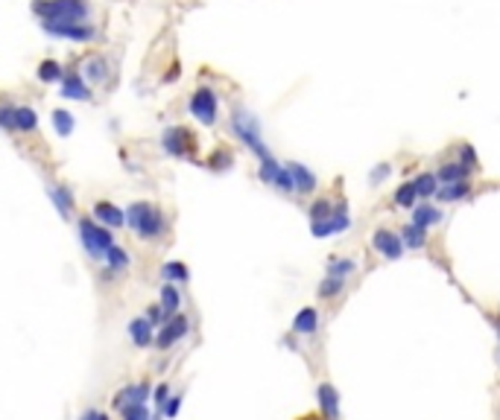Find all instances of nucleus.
I'll return each instance as SVG.
<instances>
[{
  "label": "nucleus",
  "instance_id": "obj_6",
  "mask_svg": "<svg viewBox=\"0 0 500 420\" xmlns=\"http://www.w3.org/2000/svg\"><path fill=\"white\" fill-rule=\"evenodd\" d=\"M187 111L199 123V126H208V129L217 126V120H220V96H217V91H213L211 85L194 88V93H190V100H187Z\"/></svg>",
  "mask_w": 500,
  "mask_h": 420
},
{
  "label": "nucleus",
  "instance_id": "obj_30",
  "mask_svg": "<svg viewBox=\"0 0 500 420\" xmlns=\"http://www.w3.org/2000/svg\"><path fill=\"white\" fill-rule=\"evenodd\" d=\"M50 123H53V129H56L59 137H70V135H74V129H77V117L70 114L67 108H56L50 114Z\"/></svg>",
  "mask_w": 500,
  "mask_h": 420
},
{
  "label": "nucleus",
  "instance_id": "obj_2",
  "mask_svg": "<svg viewBox=\"0 0 500 420\" xmlns=\"http://www.w3.org/2000/svg\"><path fill=\"white\" fill-rule=\"evenodd\" d=\"M30 12L41 21H59V23H74V21H91L94 6L91 0H30Z\"/></svg>",
  "mask_w": 500,
  "mask_h": 420
},
{
  "label": "nucleus",
  "instance_id": "obj_44",
  "mask_svg": "<svg viewBox=\"0 0 500 420\" xmlns=\"http://www.w3.org/2000/svg\"><path fill=\"white\" fill-rule=\"evenodd\" d=\"M97 417H100V412H97V409H85L79 420H97Z\"/></svg>",
  "mask_w": 500,
  "mask_h": 420
},
{
  "label": "nucleus",
  "instance_id": "obj_43",
  "mask_svg": "<svg viewBox=\"0 0 500 420\" xmlns=\"http://www.w3.org/2000/svg\"><path fill=\"white\" fill-rule=\"evenodd\" d=\"M387 176H389V164H380V166L372 172V184H377L380 178H387Z\"/></svg>",
  "mask_w": 500,
  "mask_h": 420
},
{
  "label": "nucleus",
  "instance_id": "obj_34",
  "mask_svg": "<svg viewBox=\"0 0 500 420\" xmlns=\"http://www.w3.org/2000/svg\"><path fill=\"white\" fill-rule=\"evenodd\" d=\"M307 213H311V222H322V219H330L333 213H337V208L330 205V199H316L311 208H307Z\"/></svg>",
  "mask_w": 500,
  "mask_h": 420
},
{
  "label": "nucleus",
  "instance_id": "obj_25",
  "mask_svg": "<svg viewBox=\"0 0 500 420\" xmlns=\"http://www.w3.org/2000/svg\"><path fill=\"white\" fill-rule=\"evenodd\" d=\"M413 184H416V193H418V199H433V195L439 193V187H442V181H439V176L436 172H418V176L413 178Z\"/></svg>",
  "mask_w": 500,
  "mask_h": 420
},
{
  "label": "nucleus",
  "instance_id": "obj_38",
  "mask_svg": "<svg viewBox=\"0 0 500 420\" xmlns=\"http://www.w3.org/2000/svg\"><path fill=\"white\" fill-rule=\"evenodd\" d=\"M457 161L465 164L468 169H477V166H480V158H477V152H474L471 143H460V158H457Z\"/></svg>",
  "mask_w": 500,
  "mask_h": 420
},
{
  "label": "nucleus",
  "instance_id": "obj_18",
  "mask_svg": "<svg viewBox=\"0 0 500 420\" xmlns=\"http://www.w3.org/2000/svg\"><path fill=\"white\" fill-rule=\"evenodd\" d=\"M351 225V219H348V213H345V208H337V213H333L330 219H322V222H311V231H313V237H330V234H340V231H345Z\"/></svg>",
  "mask_w": 500,
  "mask_h": 420
},
{
  "label": "nucleus",
  "instance_id": "obj_36",
  "mask_svg": "<svg viewBox=\"0 0 500 420\" xmlns=\"http://www.w3.org/2000/svg\"><path fill=\"white\" fill-rule=\"evenodd\" d=\"M272 187L275 190H281V193H296V181H293V172L287 169V164H284L281 169H278V176H275V181H272Z\"/></svg>",
  "mask_w": 500,
  "mask_h": 420
},
{
  "label": "nucleus",
  "instance_id": "obj_39",
  "mask_svg": "<svg viewBox=\"0 0 500 420\" xmlns=\"http://www.w3.org/2000/svg\"><path fill=\"white\" fill-rule=\"evenodd\" d=\"M357 268V263L354 260H330V266H328V275H337V278H348L351 271Z\"/></svg>",
  "mask_w": 500,
  "mask_h": 420
},
{
  "label": "nucleus",
  "instance_id": "obj_28",
  "mask_svg": "<svg viewBox=\"0 0 500 420\" xmlns=\"http://www.w3.org/2000/svg\"><path fill=\"white\" fill-rule=\"evenodd\" d=\"M161 278L167 280V283H187L190 280V268L182 263V260H167L164 266H161Z\"/></svg>",
  "mask_w": 500,
  "mask_h": 420
},
{
  "label": "nucleus",
  "instance_id": "obj_17",
  "mask_svg": "<svg viewBox=\"0 0 500 420\" xmlns=\"http://www.w3.org/2000/svg\"><path fill=\"white\" fill-rule=\"evenodd\" d=\"M47 195H50V202L56 205V210H59V216H62L65 222L74 216L77 199H74V190H70L67 184H47Z\"/></svg>",
  "mask_w": 500,
  "mask_h": 420
},
{
  "label": "nucleus",
  "instance_id": "obj_19",
  "mask_svg": "<svg viewBox=\"0 0 500 420\" xmlns=\"http://www.w3.org/2000/svg\"><path fill=\"white\" fill-rule=\"evenodd\" d=\"M65 73H67V67L59 59H41L35 64V79L44 85H59L65 79Z\"/></svg>",
  "mask_w": 500,
  "mask_h": 420
},
{
  "label": "nucleus",
  "instance_id": "obj_21",
  "mask_svg": "<svg viewBox=\"0 0 500 420\" xmlns=\"http://www.w3.org/2000/svg\"><path fill=\"white\" fill-rule=\"evenodd\" d=\"M316 394H319L322 417H325V420H340V394H337V388L328 385V382H322V385L316 388Z\"/></svg>",
  "mask_w": 500,
  "mask_h": 420
},
{
  "label": "nucleus",
  "instance_id": "obj_42",
  "mask_svg": "<svg viewBox=\"0 0 500 420\" xmlns=\"http://www.w3.org/2000/svg\"><path fill=\"white\" fill-rule=\"evenodd\" d=\"M144 315H147V318L152 321V324H155V327H161V324H164V321H167V318H170V315H167V312L161 310V304H152V307H150V310H147Z\"/></svg>",
  "mask_w": 500,
  "mask_h": 420
},
{
  "label": "nucleus",
  "instance_id": "obj_7",
  "mask_svg": "<svg viewBox=\"0 0 500 420\" xmlns=\"http://www.w3.org/2000/svg\"><path fill=\"white\" fill-rule=\"evenodd\" d=\"M38 111L33 106H15V103H0V129L12 135H33L38 132Z\"/></svg>",
  "mask_w": 500,
  "mask_h": 420
},
{
  "label": "nucleus",
  "instance_id": "obj_37",
  "mask_svg": "<svg viewBox=\"0 0 500 420\" xmlns=\"http://www.w3.org/2000/svg\"><path fill=\"white\" fill-rule=\"evenodd\" d=\"M121 417H123V420H152L147 403H132V406L121 409Z\"/></svg>",
  "mask_w": 500,
  "mask_h": 420
},
{
  "label": "nucleus",
  "instance_id": "obj_8",
  "mask_svg": "<svg viewBox=\"0 0 500 420\" xmlns=\"http://www.w3.org/2000/svg\"><path fill=\"white\" fill-rule=\"evenodd\" d=\"M41 30L56 41H70V44H91L100 38V30L94 27V21H74V23L41 21Z\"/></svg>",
  "mask_w": 500,
  "mask_h": 420
},
{
  "label": "nucleus",
  "instance_id": "obj_41",
  "mask_svg": "<svg viewBox=\"0 0 500 420\" xmlns=\"http://www.w3.org/2000/svg\"><path fill=\"white\" fill-rule=\"evenodd\" d=\"M167 397H170V385H167V382H161L158 388H152V400H155V409H158V414H161V409H164Z\"/></svg>",
  "mask_w": 500,
  "mask_h": 420
},
{
  "label": "nucleus",
  "instance_id": "obj_5",
  "mask_svg": "<svg viewBox=\"0 0 500 420\" xmlns=\"http://www.w3.org/2000/svg\"><path fill=\"white\" fill-rule=\"evenodd\" d=\"M161 149L170 155V158H179V161H196L199 155V137L190 126H167L161 132Z\"/></svg>",
  "mask_w": 500,
  "mask_h": 420
},
{
  "label": "nucleus",
  "instance_id": "obj_45",
  "mask_svg": "<svg viewBox=\"0 0 500 420\" xmlns=\"http://www.w3.org/2000/svg\"><path fill=\"white\" fill-rule=\"evenodd\" d=\"M301 420H325L322 414H307V417H301Z\"/></svg>",
  "mask_w": 500,
  "mask_h": 420
},
{
  "label": "nucleus",
  "instance_id": "obj_4",
  "mask_svg": "<svg viewBox=\"0 0 500 420\" xmlns=\"http://www.w3.org/2000/svg\"><path fill=\"white\" fill-rule=\"evenodd\" d=\"M228 126H231V135H234L237 140H243V146H246L249 152H255L260 161L270 158L267 143H264V137H260V123L255 120L252 111H246V108L237 106V108L231 111V117H228Z\"/></svg>",
  "mask_w": 500,
  "mask_h": 420
},
{
  "label": "nucleus",
  "instance_id": "obj_12",
  "mask_svg": "<svg viewBox=\"0 0 500 420\" xmlns=\"http://www.w3.org/2000/svg\"><path fill=\"white\" fill-rule=\"evenodd\" d=\"M372 249L380 254V257H387V260H401L404 254V239L401 234L389 231V228H377L372 234Z\"/></svg>",
  "mask_w": 500,
  "mask_h": 420
},
{
  "label": "nucleus",
  "instance_id": "obj_26",
  "mask_svg": "<svg viewBox=\"0 0 500 420\" xmlns=\"http://www.w3.org/2000/svg\"><path fill=\"white\" fill-rule=\"evenodd\" d=\"M471 195V181H454V184H442L439 193H436V199L439 202H462Z\"/></svg>",
  "mask_w": 500,
  "mask_h": 420
},
{
  "label": "nucleus",
  "instance_id": "obj_27",
  "mask_svg": "<svg viewBox=\"0 0 500 420\" xmlns=\"http://www.w3.org/2000/svg\"><path fill=\"white\" fill-rule=\"evenodd\" d=\"M158 304H161V310H164L167 315H176V312H179V307H182V292L176 289V283H164V286L158 289Z\"/></svg>",
  "mask_w": 500,
  "mask_h": 420
},
{
  "label": "nucleus",
  "instance_id": "obj_9",
  "mask_svg": "<svg viewBox=\"0 0 500 420\" xmlns=\"http://www.w3.org/2000/svg\"><path fill=\"white\" fill-rule=\"evenodd\" d=\"M190 333V318L187 315H170L164 324L155 330V348L158 351H170L173 344H179L184 336Z\"/></svg>",
  "mask_w": 500,
  "mask_h": 420
},
{
  "label": "nucleus",
  "instance_id": "obj_29",
  "mask_svg": "<svg viewBox=\"0 0 500 420\" xmlns=\"http://www.w3.org/2000/svg\"><path fill=\"white\" fill-rule=\"evenodd\" d=\"M401 239H404V249H410V251H421L424 245H427V231H424V228H418L416 222H410V225H404Z\"/></svg>",
  "mask_w": 500,
  "mask_h": 420
},
{
  "label": "nucleus",
  "instance_id": "obj_33",
  "mask_svg": "<svg viewBox=\"0 0 500 420\" xmlns=\"http://www.w3.org/2000/svg\"><path fill=\"white\" fill-rule=\"evenodd\" d=\"M211 169H228L231 164H234V155H231V149H226V146H217L211 155H208V161H205Z\"/></svg>",
  "mask_w": 500,
  "mask_h": 420
},
{
  "label": "nucleus",
  "instance_id": "obj_15",
  "mask_svg": "<svg viewBox=\"0 0 500 420\" xmlns=\"http://www.w3.org/2000/svg\"><path fill=\"white\" fill-rule=\"evenodd\" d=\"M132 266V254L123 249V245H111V249L106 251L103 257V278H117V275H123V271Z\"/></svg>",
  "mask_w": 500,
  "mask_h": 420
},
{
  "label": "nucleus",
  "instance_id": "obj_23",
  "mask_svg": "<svg viewBox=\"0 0 500 420\" xmlns=\"http://www.w3.org/2000/svg\"><path fill=\"white\" fill-rule=\"evenodd\" d=\"M316 327H319V312H316V307H304V310L296 312V318H293V333H296V336H313Z\"/></svg>",
  "mask_w": 500,
  "mask_h": 420
},
{
  "label": "nucleus",
  "instance_id": "obj_13",
  "mask_svg": "<svg viewBox=\"0 0 500 420\" xmlns=\"http://www.w3.org/2000/svg\"><path fill=\"white\" fill-rule=\"evenodd\" d=\"M91 216L97 219L100 225L111 228V231H121V228H126V208H117L114 202H106V199L94 202V208H91Z\"/></svg>",
  "mask_w": 500,
  "mask_h": 420
},
{
  "label": "nucleus",
  "instance_id": "obj_32",
  "mask_svg": "<svg viewBox=\"0 0 500 420\" xmlns=\"http://www.w3.org/2000/svg\"><path fill=\"white\" fill-rule=\"evenodd\" d=\"M345 289V278H337V275H328L322 283H319V298H337V295Z\"/></svg>",
  "mask_w": 500,
  "mask_h": 420
},
{
  "label": "nucleus",
  "instance_id": "obj_10",
  "mask_svg": "<svg viewBox=\"0 0 500 420\" xmlns=\"http://www.w3.org/2000/svg\"><path fill=\"white\" fill-rule=\"evenodd\" d=\"M59 93L65 96V100L70 103H88L91 96H94V85H88V79L77 70H67L65 73V79L59 82Z\"/></svg>",
  "mask_w": 500,
  "mask_h": 420
},
{
  "label": "nucleus",
  "instance_id": "obj_3",
  "mask_svg": "<svg viewBox=\"0 0 500 420\" xmlns=\"http://www.w3.org/2000/svg\"><path fill=\"white\" fill-rule=\"evenodd\" d=\"M77 237H79V245H82V251L91 263H103L106 251L114 245V231L100 225L94 216H79L77 219Z\"/></svg>",
  "mask_w": 500,
  "mask_h": 420
},
{
  "label": "nucleus",
  "instance_id": "obj_46",
  "mask_svg": "<svg viewBox=\"0 0 500 420\" xmlns=\"http://www.w3.org/2000/svg\"><path fill=\"white\" fill-rule=\"evenodd\" d=\"M97 420H111V417H109V414H103V412H100V417H97Z\"/></svg>",
  "mask_w": 500,
  "mask_h": 420
},
{
  "label": "nucleus",
  "instance_id": "obj_35",
  "mask_svg": "<svg viewBox=\"0 0 500 420\" xmlns=\"http://www.w3.org/2000/svg\"><path fill=\"white\" fill-rule=\"evenodd\" d=\"M278 169H281V164L270 155V158L260 161V166H257V178L264 181V184H272V181H275V176H278Z\"/></svg>",
  "mask_w": 500,
  "mask_h": 420
},
{
  "label": "nucleus",
  "instance_id": "obj_31",
  "mask_svg": "<svg viewBox=\"0 0 500 420\" xmlns=\"http://www.w3.org/2000/svg\"><path fill=\"white\" fill-rule=\"evenodd\" d=\"M392 202H395L398 208H404V210H413V208L418 205V193H416V184H413V181H404V184L395 190Z\"/></svg>",
  "mask_w": 500,
  "mask_h": 420
},
{
  "label": "nucleus",
  "instance_id": "obj_24",
  "mask_svg": "<svg viewBox=\"0 0 500 420\" xmlns=\"http://www.w3.org/2000/svg\"><path fill=\"white\" fill-rule=\"evenodd\" d=\"M471 172H474V169H468V166L460 164V161H448V164L439 166L436 176H439L442 184H454V181H468V178H471Z\"/></svg>",
  "mask_w": 500,
  "mask_h": 420
},
{
  "label": "nucleus",
  "instance_id": "obj_11",
  "mask_svg": "<svg viewBox=\"0 0 500 420\" xmlns=\"http://www.w3.org/2000/svg\"><path fill=\"white\" fill-rule=\"evenodd\" d=\"M79 73L88 79V85H106L111 79V62L103 53H85L79 62Z\"/></svg>",
  "mask_w": 500,
  "mask_h": 420
},
{
  "label": "nucleus",
  "instance_id": "obj_20",
  "mask_svg": "<svg viewBox=\"0 0 500 420\" xmlns=\"http://www.w3.org/2000/svg\"><path fill=\"white\" fill-rule=\"evenodd\" d=\"M442 216H445V213H442V208H439V205H430V199L413 208V222H416L418 228H424V231L436 228L439 222H442Z\"/></svg>",
  "mask_w": 500,
  "mask_h": 420
},
{
  "label": "nucleus",
  "instance_id": "obj_14",
  "mask_svg": "<svg viewBox=\"0 0 500 420\" xmlns=\"http://www.w3.org/2000/svg\"><path fill=\"white\" fill-rule=\"evenodd\" d=\"M155 324L147 318V315H135L129 324H126V333H129V341L135 344V348H150V344H155Z\"/></svg>",
  "mask_w": 500,
  "mask_h": 420
},
{
  "label": "nucleus",
  "instance_id": "obj_1",
  "mask_svg": "<svg viewBox=\"0 0 500 420\" xmlns=\"http://www.w3.org/2000/svg\"><path fill=\"white\" fill-rule=\"evenodd\" d=\"M126 228L144 242H155L167 234V219L164 210L155 202H132L126 208Z\"/></svg>",
  "mask_w": 500,
  "mask_h": 420
},
{
  "label": "nucleus",
  "instance_id": "obj_22",
  "mask_svg": "<svg viewBox=\"0 0 500 420\" xmlns=\"http://www.w3.org/2000/svg\"><path fill=\"white\" fill-rule=\"evenodd\" d=\"M287 169L293 172V181H296V193H301V195H313V190H316V176L311 169H307L304 164H299V161H290L287 164Z\"/></svg>",
  "mask_w": 500,
  "mask_h": 420
},
{
  "label": "nucleus",
  "instance_id": "obj_16",
  "mask_svg": "<svg viewBox=\"0 0 500 420\" xmlns=\"http://www.w3.org/2000/svg\"><path fill=\"white\" fill-rule=\"evenodd\" d=\"M150 394H152L150 382H132V385H123L121 391H117L111 403H114L117 412H121V409H126V406H132V403H147Z\"/></svg>",
  "mask_w": 500,
  "mask_h": 420
},
{
  "label": "nucleus",
  "instance_id": "obj_40",
  "mask_svg": "<svg viewBox=\"0 0 500 420\" xmlns=\"http://www.w3.org/2000/svg\"><path fill=\"white\" fill-rule=\"evenodd\" d=\"M179 409H182V394H170V397H167V403H164V409H161V414L173 420V417L179 414Z\"/></svg>",
  "mask_w": 500,
  "mask_h": 420
}]
</instances>
